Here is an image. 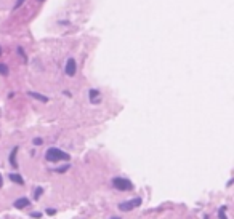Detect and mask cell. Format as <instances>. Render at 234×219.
<instances>
[{"label":"cell","mask_w":234,"mask_h":219,"mask_svg":"<svg viewBox=\"0 0 234 219\" xmlns=\"http://www.w3.org/2000/svg\"><path fill=\"white\" fill-rule=\"evenodd\" d=\"M45 158L48 162H59V160H69V155L66 152L56 149V147H50L48 150L45 152Z\"/></svg>","instance_id":"1"},{"label":"cell","mask_w":234,"mask_h":219,"mask_svg":"<svg viewBox=\"0 0 234 219\" xmlns=\"http://www.w3.org/2000/svg\"><path fill=\"white\" fill-rule=\"evenodd\" d=\"M112 182H114V187L119 189V190H130L133 187L132 182H130L128 179H125V178H116Z\"/></svg>","instance_id":"2"},{"label":"cell","mask_w":234,"mask_h":219,"mask_svg":"<svg viewBox=\"0 0 234 219\" xmlns=\"http://www.w3.org/2000/svg\"><path fill=\"white\" fill-rule=\"evenodd\" d=\"M140 205H141V198H133V200H130V202L120 203L119 208L122 209V211H130V209L136 208V206H140Z\"/></svg>","instance_id":"3"},{"label":"cell","mask_w":234,"mask_h":219,"mask_svg":"<svg viewBox=\"0 0 234 219\" xmlns=\"http://www.w3.org/2000/svg\"><path fill=\"white\" fill-rule=\"evenodd\" d=\"M66 74L69 77H72L74 74H76V59L69 58L68 63H66Z\"/></svg>","instance_id":"4"},{"label":"cell","mask_w":234,"mask_h":219,"mask_svg":"<svg viewBox=\"0 0 234 219\" xmlns=\"http://www.w3.org/2000/svg\"><path fill=\"white\" fill-rule=\"evenodd\" d=\"M29 198H26V197H22V198H18L16 200V202L15 203H13V206H15V208H26V206H29Z\"/></svg>","instance_id":"5"},{"label":"cell","mask_w":234,"mask_h":219,"mask_svg":"<svg viewBox=\"0 0 234 219\" xmlns=\"http://www.w3.org/2000/svg\"><path fill=\"white\" fill-rule=\"evenodd\" d=\"M27 95L35 98V99H39V101H42V102H48V98L44 96V95H39V93H35V91H27Z\"/></svg>","instance_id":"6"},{"label":"cell","mask_w":234,"mask_h":219,"mask_svg":"<svg viewBox=\"0 0 234 219\" xmlns=\"http://www.w3.org/2000/svg\"><path fill=\"white\" fill-rule=\"evenodd\" d=\"M10 179L13 181V182H18L20 185H22V184H24V181H22V178H21V176H18V174H10Z\"/></svg>","instance_id":"7"},{"label":"cell","mask_w":234,"mask_h":219,"mask_svg":"<svg viewBox=\"0 0 234 219\" xmlns=\"http://www.w3.org/2000/svg\"><path fill=\"white\" fill-rule=\"evenodd\" d=\"M16 152H18V147H15V149L11 150V153H10V163H11V166H16V160H15Z\"/></svg>","instance_id":"8"},{"label":"cell","mask_w":234,"mask_h":219,"mask_svg":"<svg viewBox=\"0 0 234 219\" xmlns=\"http://www.w3.org/2000/svg\"><path fill=\"white\" fill-rule=\"evenodd\" d=\"M226 209H228V206H221V209H220V213H218V216H220V219H228L226 218Z\"/></svg>","instance_id":"9"},{"label":"cell","mask_w":234,"mask_h":219,"mask_svg":"<svg viewBox=\"0 0 234 219\" xmlns=\"http://www.w3.org/2000/svg\"><path fill=\"white\" fill-rule=\"evenodd\" d=\"M0 74H2V75H8V67L5 64H0Z\"/></svg>","instance_id":"10"},{"label":"cell","mask_w":234,"mask_h":219,"mask_svg":"<svg viewBox=\"0 0 234 219\" xmlns=\"http://www.w3.org/2000/svg\"><path fill=\"white\" fill-rule=\"evenodd\" d=\"M98 95H100V91H98V90H90V99H92V101L96 99Z\"/></svg>","instance_id":"11"},{"label":"cell","mask_w":234,"mask_h":219,"mask_svg":"<svg viewBox=\"0 0 234 219\" xmlns=\"http://www.w3.org/2000/svg\"><path fill=\"white\" fill-rule=\"evenodd\" d=\"M40 194H44V190H42L40 187L35 189V198H40Z\"/></svg>","instance_id":"12"},{"label":"cell","mask_w":234,"mask_h":219,"mask_svg":"<svg viewBox=\"0 0 234 219\" xmlns=\"http://www.w3.org/2000/svg\"><path fill=\"white\" fill-rule=\"evenodd\" d=\"M22 3H24V0H16V5H15V8H20Z\"/></svg>","instance_id":"13"},{"label":"cell","mask_w":234,"mask_h":219,"mask_svg":"<svg viewBox=\"0 0 234 219\" xmlns=\"http://www.w3.org/2000/svg\"><path fill=\"white\" fill-rule=\"evenodd\" d=\"M34 144H35V146H40V144H42V139H40V138H35V139H34Z\"/></svg>","instance_id":"14"},{"label":"cell","mask_w":234,"mask_h":219,"mask_svg":"<svg viewBox=\"0 0 234 219\" xmlns=\"http://www.w3.org/2000/svg\"><path fill=\"white\" fill-rule=\"evenodd\" d=\"M68 168H69V165H66V166H61V168H59L58 171H59V173H64V171H66Z\"/></svg>","instance_id":"15"},{"label":"cell","mask_w":234,"mask_h":219,"mask_svg":"<svg viewBox=\"0 0 234 219\" xmlns=\"http://www.w3.org/2000/svg\"><path fill=\"white\" fill-rule=\"evenodd\" d=\"M42 213H32V218H40Z\"/></svg>","instance_id":"16"},{"label":"cell","mask_w":234,"mask_h":219,"mask_svg":"<svg viewBox=\"0 0 234 219\" xmlns=\"http://www.w3.org/2000/svg\"><path fill=\"white\" fill-rule=\"evenodd\" d=\"M46 213H48L50 216H53V214H55V209H46Z\"/></svg>","instance_id":"17"},{"label":"cell","mask_w":234,"mask_h":219,"mask_svg":"<svg viewBox=\"0 0 234 219\" xmlns=\"http://www.w3.org/2000/svg\"><path fill=\"white\" fill-rule=\"evenodd\" d=\"M0 185H2V176H0Z\"/></svg>","instance_id":"18"},{"label":"cell","mask_w":234,"mask_h":219,"mask_svg":"<svg viewBox=\"0 0 234 219\" xmlns=\"http://www.w3.org/2000/svg\"><path fill=\"white\" fill-rule=\"evenodd\" d=\"M0 54H2V46H0Z\"/></svg>","instance_id":"19"},{"label":"cell","mask_w":234,"mask_h":219,"mask_svg":"<svg viewBox=\"0 0 234 219\" xmlns=\"http://www.w3.org/2000/svg\"><path fill=\"white\" fill-rule=\"evenodd\" d=\"M112 219H120V218H112Z\"/></svg>","instance_id":"20"},{"label":"cell","mask_w":234,"mask_h":219,"mask_svg":"<svg viewBox=\"0 0 234 219\" xmlns=\"http://www.w3.org/2000/svg\"><path fill=\"white\" fill-rule=\"evenodd\" d=\"M40 2H42V0H40Z\"/></svg>","instance_id":"21"}]
</instances>
